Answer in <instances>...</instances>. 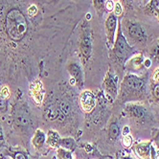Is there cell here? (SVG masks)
<instances>
[{"label": "cell", "mask_w": 159, "mask_h": 159, "mask_svg": "<svg viewBox=\"0 0 159 159\" xmlns=\"http://www.w3.org/2000/svg\"><path fill=\"white\" fill-rule=\"evenodd\" d=\"M80 106L83 111L85 113H90L96 106V98L92 91L84 90L80 95Z\"/></svg>", "instance_id": "obj_10"}, {"label": "cell", "mask_w": 159, "mask_h": 159, "mask_svg": "<svg viewBox=\"0 0 159 159\" xmlns=\"http://www.w3.org/2000/svg\"><path fill=\"white\" fill-rule=\"evenodd\" d=\"M27 13H28V15L30 16L34 17L38 14V8H37V6L36 5H30L28 10H27Z\"/></svg>", "instance_id": "obj_28"}, {"label": "cell", "mask_w": 159, "mask_h": 159, "mask_svg": "<svg viewBox=\"0 0 159 159\" xmlns=\"http://www.w3.org/2000/svg\"><path fill=\"white\" fill-rule=\"evenodd\" d=\"M80 49H81V54L83 61L86 62L91 54V41L89 39L88 35H84L81 39V45H80Z\"/></svg>", "instance_id": "obj_13"}, {"label": "cell", "mask_w": 159, "mask_h": 159, "mask_svg": "<svg viewBox=\"0 0 159 159\" xmlns=\"http://www.w3.org/2000/svg\"><path fill=\"white\" fill-rule=\"evenodd\" d=\"M114 5L115 3L113 2V0H107V2L105 4V9L108 11V12H111V11H113V9H114Z\"/></svg>", "instance_id": "obj_29"}, {"label": "cell", "mask_w": 159, "mask_h": 159, "mask_svg": "<svg viewBox=\"0 0 159 159\" xmlns=\"http://www.w3.org/2000/svg\"><path fill=\"white\" fill-rule=\"evenodd\" d=\"M156 159H159V151H157L156 152Z\"/></svg>", "instance_id": "obj_35"}, {"label": "cell", "mask_w": 159, "mask_h": 159, "mask_svg": "<svg viewBox=\"0 0 159 159\" xmlns=\"http://www.w3.org/2000/svg\"><path fill=\"white\" fill-rule=\"evenodd\" d=\"M46 142V135H45L44 131L41 129H37L35 132V135L32 139V143L34 147L36 148L37 150H40L43 147V145Z\"/></svg>", "instance_id": "obj_15"}, {"label": "cell", "mask_w": 159, "mask_h": 159, "mask_svg": "<svg viewBox=\"0 0 159 159\" xmlns=\"http://www.w3.org/2000/svg\"><path fill=\"white\" fill-rule=\"evenodd\" d=\"M147 90L146 80L137 74L128 73L124 77L120 85V99L124 103H132L145 98Z\"/></svg>", "instance_id": "obj_1"}, {"label": "cell", "mask_w": 159, "mask_h": 159, "mask_svg": "<svg viewBox=\"0 0 159 159\" xmlns=\"http://www.w3.org/2000/svg\"><path fill=\"white\" fill-rule=\"evenodd\" d=\"M68 71H69L71 79L74 80L76 84L79 87H82L84 84V75L82 72V68L77 63L73 62V63H70L69 66H68Z\"/></svg>", "instance_id": "obj_12"}, {"label": "cell", "mask_w": 159, "mask_h": 159, "mask_svg": "<svg viewBox=\"0 0 159 159\" xmlns=\"http://www.w3.org/2000/svg\"><path fill=\"white\" fill-rule=\"evenodd\" d=\"M149 1H150V0H144V3H145V4H147Z\"/></svg>", "instance_id": "obj_36"}, {"label": "cell", "mask_w": 159, "mask_h": 159, "mask_svg": "<svg viewBox=\"0 0 159 159\" xmlns=\"http://www.w3.org/2000/svg\"><path fill=\"white\" fill-rule=\"evenodd\" d=\"M151 92L155 101H159V84H152Z\"/></svg>", "instance_id": "obj_23"}, {"label": "cell", "mask_w": 159, "mask_h": 159, "mask_svg": "<svg viewBox=\"0 0 159 159\" xmlns=\"http://www.w3.org/2000/svg\"><path fill=\"white\" fill-rule=\"evenodd\" d=\"M121 142H122V145L125 149H129V148H131L133 145V139L129 134L123 135Z\"/></svg>", "instance_id": "obj_20"}, {"label": "cell", "mask_w": 159, "mask_h": 159, "mask_svg": "<svg viewBox=\"0 0 159 159\" xmlns=\"http://www.w3.org/2000/svg\"><path fill=\"white\" fill-rule=\"evenodd\" d=\"M5 138H4V133H3V129L0 127V146H2L4 144Z\"/></svg>", "instance_id": "obj_33"}, {"label": "cell", "mask_w": 159, "mask_h": 159, "mask_svg": "<svg viewBox=\"0 0 159 159\" xmlns=\"http://www.w3.org/2000/svg\"><path fill=\"white\" fill-rule=\"evenodd\" d=\"M6 110V102L5 99H3L0 95V111H5Z\"/></svg>", "instance_id": "obj_30"}, {"label": "cell", "mask_w": 159, "mask_h": 159, "mask_svg": "<svg viewBox=\"0 0 159 159\" xmlns=\"http://www.w3.org/2000/svg\"><path fill=\"white\" fill-rule=\"evenodd\" d=\"M123 13V6L120 2H116L114 5V9H113V14H114L117 17L120 16Z\"/></svg>", "instance_id": "obj_25"}, {"label": "cell", "mask_w": 159, "mask_h": 159, "mask_svg": "<svg viewBox=\"0 0 159 159\" xmlns=\"http://www.w3.org/2000/svg\"><path fill=\"white\" fill-rule=\"evenodd\" d=\"M147 14L153 15L159 21V0H150L145 7Z\"/></svg>", "instance_id": "obj_16"}, {"label": "cell", "mask_w": 159, "mask_h": 159, "mask_svg": "<svg viewBox=\"0 0 159 159\" xmlns=\"http://www.w3.org/2000/svg\"><path fill=\"white\" fill-rule=\"evenodd\" d=\"M131 149L138 159H156V149L152 141L133 143Z\"/></svg>", "instance_id": "obj_5"}, {"label": "cell", "mask_w": 159, "mask_h": 159, "mask_svg": "<svg viewBox=\"0 0 159 159\" xmlns=\"http://www.w3.org/2000/svg\"><path fill=\"white\" fill-rule=\"evenodd\" d=\"M0 95H1V97L3 99H5V100L9 98V96H10V89H9V87L7 85L2 86L1 90H0Z\"/></svg>", "instance_id": "obj_27"}, {"label": "cell", "mask_w": 159, "mask_h": 159, "mask_svg": "<svg viewBox=\"0 0 159 159\" xmlns=\"http://www.w3.org/2000/svg\"><path fill=\"white\" fill-rule=\"evenodd\" d=\"M107 0H94V7L96 8L98 13L103 12V9L105 8V4Z\"/></svg>", "instance_id": "obj_24"}, {"label": "cell", "mask_w": 159, "mask_h": 159, "mask_svg": "<svg viewBox=\"0 0 159 159\" xmlns=\"http://www.w3.org/2000/svg\"><path fill=\"white\" fill-rule=\"evenodd\" d=\"M30 92L34 102L37 105H40L43 101L45 93L42 82H40L39 80H36L35 82H33L30 85Z\"/></svg>", "instance_id": "obj_11"}, {"label": "cell", "mask_w": 159, "mask_h": 159, "mask_svg": "<svg viewBox=\"0 0 159 159\" xmlns=\"http://www.w3.org/2000/svg\"><path fill=\"white\" fill-rule=\"evenodd\" d=\"M152 142L155 144L156 148L159 150V129L153 128L152 129Z\"/></svg>", "instance_id": "obj_21"}, {"label": "cell", "mask_w": 159, "mask_h": 159, "mask_svg": "<svg viewBox=\"0 0 159 159\" xmlns=\"http://www.w3.org/2000/svg\"><path fill=\"white\" fill-rule=\"evenodd\" d=\"M126 134H129V128L126 127L124 129V132H123V135H126Z\"/></svg>", "instance_id": "obj_34"}, {"label": "cell", "mask_w": 159, "mask_h": 159, "mask_svg": "<svg viewBox=\"0 0 159 159\" xmlns=\"http://www.w3.org/2000/svg\"><path fill=\"white\" fill-rule=\"evenodd\" d=\"M120 133H121V129H120L119 124L116 122L111 123L108 128V132H107L109 140H112L113 142L116 141L117 138L120 136Z\"/></svg>", "instance_id": "obj_17"}, {"label": "cell", "mask_w": 159, "mask_h": 159, "mask_svg": "<svg viewBox=\"0 0 159 159\" xmlns=\"http://www.w3.org/2000/svg\"><path fill=\"white\" fill-rule=\"evenodd\" d=\"M57 153H58L59 159H73V155H72L71 151L62 149V148L57 149Z\"/></svg>", "instance_id": "obj_19"}, {"label": "cell", "mask_w": 159, "mask_h": 159, "mask_svg": "<svg viewBox=\"0 0 159 159\" xmlns=\"http://www.w3.org/2000/svg\"><path fill=\"white\" fill-rule=\"evenodd\" d=\"M112 49H113V54H114L115 61L121 66H124L126 64V62L132 56L138 54L134 51V48L131 47L129 44L126 37L124 36L120 25H118V28H117L116 39H115L114 44H113Z\"/></svg>", "instance_id": "obj_2"}, {"label": "cell", "mask_w": 159, "mask_h": 159, "mask_svg": "<svg viewBox=\"0 0 159 159\" xmlns=\"http://www.w3.org/2000/svg\"><path fill=\"white\" fill-rule=\"evenodd\" d=\"M116 159H134V158L129 154H119V155H117Z\"/></svg>", "instance_id": "obj_32"}, {"label": "cell", "mask_w": 159, "mask_h": 159, "mask_svg": "<svg viewBox=\"0 0 159 159\" xmlns=\"http://www.w3.org/2000/svg\"><path fill=\"white\" fill-rule=\"evenodd\" d=\"M145 57L142 54H136L132 56L131 58L126 62L125 67H126V70L128 73L131 74H136L143 71L145 69Z\"/></svg>", "instance_id": "obj_9"}, {"label": "cell", "mask_w": 159, "mask_h": 159, "mask_svg": "<svg viewBox=\"0 0 159 159\" xmlns=\"http://www.w3.org/2000/svg\"><path fill=\"white\" fill-rule=\"evenodd\" d=\"M14 159H27V157L23 152H16L14 156Z\"/></svg>", "instance_id": "obj_31"}, {"label": "cell", "mask_w": 159, "mask_h": 159, "mask_svg": "<svg viewBox=\"0 0 159 159\" xmlns=\"http://www.w3.org/2000/svg\"><path fill=\"white\" fill-rule=\"evenodd\" d=\"M6 26L9 37L12 39L18 40L25 35L27 30V22L24 16L19 11L13 10L7 16Z\"/></svg>", "instance_id": "obj_3"}, {"label": "cell", "mask_w": 159, "mask_h": 159, "mask_svg": "<svg viewBox=\"0 0 159 159\" xmlns=\"http://www.w3.org/2000/svg\"><path fill=\"white\" fill-rule=\"evenodd\" d=\"M152 83L159 84V67L155 68L152 74Z\"/></svg>", "instance_id": "obj_26"}, {"label": "cell", "mask_w": 159, "mask_h": 159, "mask_svg": "<svg viewBox=\"0 0 159 159\" xmlns=\"http://www.w3.org/2000/svg\"><path fill=\"white\" fill-rule=\"evenodd\" d=\"M103 88L107 96L109 97V99H111L112 101L117 99L119 94V89L117 85V77L110 70V68L104 79Z\"/></svg>", "instance_id": "obj_6"}, {"label": "cell", "mask_w": 159, "mask_h": 159, "mask_svg": "<svg viewBox=\"0 0 159 159\" xmlns=\"http://www.w3.org/2000/svg\"><path fill=\"white\" fill-rule=\"evenodd\" d=\"M124 111L126 112V114L130 119H132L135 123L139 125L149 123L152 120V116L150 110L145 106L136 103V102L127 103L124 107Z\"/></svg>", "instance_id": "obj_4"}, {"label": "cell", "mask_w": 159, "mask_h": 159, "mask_svg": "<svg viewBox=\"0 0 159 159\" xmlns=\"http://www.w3.org/2000/svg\"><path fill=\"white\" fill-rule=\"evenodd\" d=\"M126 30L129 37L135 42H143L146 39V33L142 25L138 22L128 20L126 23Z\"/></svg>", "instance_id": "obj_7"}, {"label": "cell", "mask_w": 159, "mask_h": 159, "mask_svg": "<svg viewBox=\"0 0 159 159\" xmlns=\"http://www.w3.org/2000/svg\"><path fill=\"white\" fill-rule=\"evenodd\" d=\"M151 55L153 59L159 60V39L152 45V50H151Z\"/></svg>", "instance_id": "obj_22"}, {"label": "cell", "mask_w": 159, "mask_h": 159, "mask_svg": "<svg viewBox=\"0 0 159 159\" xmlns=\"http://www.w3.org/2000/svg\"><path fill=\"white\" fill-rule=\"evenodd\" d=\"M60 141H61V137L59 133L56 130L50 129L47 132V136H46V143L53 149H59L60 148Z\"/></svg>", "instance_id": "obj_14"}, {"label": "cell", "mask_w": 159, "mask_h": 159, "mask_svg": "<svg viewBox=\"0 0 159 159\" xmlns=\"http://www.w3.org/2000/svg\"><path fill=\"white\" fill-rule=\"evenodd\" d=\"M118 28V19L114 14H110L106 20V34L108 46L113 47Z\"/></svg>", "instance_id": "obj_8"}, {"label": "cell", "mask_w": 159, "mask_h": 159, "mask_svg": "<svg viewBox=\"0 0 159 159\" xmlns=\"http://www.w3.org/2000/svg\"><path fill=\"white\" fill-rule=\"evenodd\" d=\"M60 148L68 150V151H74L76 148V142L71 137H66V138H61L60 141Z\"/></svg>", "instance_id": "obj_18"}]
</instances>
